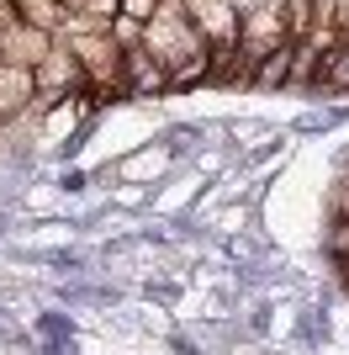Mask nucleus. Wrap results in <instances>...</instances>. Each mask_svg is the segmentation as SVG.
<instances>
[{
    "label": "nucleus",
    "mask_w": 349,
    "mask_h": 355,
    "mask_svg": "<svg viewBox=\"0 0 349 355\" xmlns=\"http://www.w3.org/2000/svg\"><path fill=\"white\" fill-rule=\"evenodd\" d=\"M228 6H233V11H238V16H254V11H260V6H265V0H228Z\"/></svg>",
    "instance_id": "obj_13"
},
{
    "label": "nucleus",
    "mask_w": 349,
    "mask_h": 355,
    "mask_svg": "<svg viewBox=\"0 0 349 355\" xmlns=\"http://www.w3.org/2000/svg\"><path fill=\"white\" fill-rule=\"evenodd\" d=\"M312 90H334V96H344V90H349V37L328 53V64L318 69V85H312Z\"/></svg>",
    "instance_id": "obj_8"
},
{
    "label": "nucleus",
    "mask_w": 349,
    "mask_h": 355,
    "mask_svg": "<svg viewBox=\"0 0 349 355\" xmlns=\"http://www.w3.org/2000/svg\"><path fill=\"white\" fill-rule=\"evenodd\" d=\"M122 80H127V96H164V90H170V69H164L148 48L122 53Z\"/></svg>",
    "instance_id": "obj_6"
},
{
    "label": "nucleus",
    "mask_w": 349,
    "mask_h": 355,
    "mask_svg": "<svg viewBox=\"0 0 349 355\" xmlns=\"http://www.w3.org/2000/svg\"><path fill=\"white\" fill-rule=\"evenodd\" d=\"M186 11H190V21H196V32L212 43L217 59H233V53H238V27H244V16L233 11L228 0H186Z\"/></svg>",
    "instance_id": "obj_3"
},
{
    "label": "nucleus",
    "mask_w": 349,
    "mask_h": 355,
    "mask_svg": "<svg viewBox=\"0 0 349 355\" xmlns=\"http://www.w3.org/2000/svg\"><path fill=\"white\" fill-rule=\"evenodd\" d=\"M53 48H58V32H43V27H32V21H16V27L0 37V59L37 69V64H43Z\"/></svg>",
    "instance_id": "obj_5"
},
{
    "label": "nucleus",
    "mask_w": 349,
    "mask_h": 355,
    "mask_svg": "<svg viewBox=\"0 0 349 355\" xmlns=\"http://www.w3.org/2000/svg\"><path fill=\"white\" fill-rule=\"evenodd\" d=\"M27 101H37V74L27 64H6L0 59V117L27 112Z\"/></svg>",
    "instance_id": "obj_7"
},
{
    "label": "nucleus",
    "mask_w": 349,
    "mask_h": 355,
    "mask_svg": "<svg viewBox=\"0 0 349 355\" xmlns=\"http://www.w3.org/2000/svg\"><path fill=\"white\" fill-rule=\"evenodd\" d=\"M154 11H159V0H122V16H138V21H154Z\"/></svg>",
    "instance_id": "obj_12"
},
{
    "label": "nucleus",
    "mask_w": 349,
    "mask_h": 355,
    "mask_svg": "<svg viewBox=\"0 0 349 355\" xmlns=\"http://www.w3.org/2000/svg\"><path fill=\"white\" fill-rule=\"evenodd\" d=\"M0 122H6V117H0Z\"/></svg>",
    "instance_id": "obj_14"
},
{
    "label": "nucleus",
    "mask_w": 349,
    "mask_h": 355,
    "mask_svg": "<svg viewBox=\"0 0 349 355\" xmlns=\"http://www.w3.org/2000/svg\"><path fill=\"white\" fill-rule=\"evenodd\" d=\"M32 74H37V96H53V101H64V96H85V90H90L85 69H80V59H74L69 48H53ZM53 101H48V106H53Z\"/></svg>",
    "instance_id": "obj_4"
},
{
    "label": "nucleus",
    "mask_w": 349,
    "mask_h": 355,
    "mask_svg": "<svg viewBox=\"0 0 349 355\" xmlns=\"http://www.w3.org/2000/svg\"><path fill=\"white\" fill-rule=\"evenodd\" d=\"M16 11L43 32H64V0H16Z\"/></svg>",
    "instance_id": "obj_9"
},
{
    "label": "nucleus",
    "mask_w": 349,
    "mask_h": 355,
    "mask_svg": "<svg viewBox=\"0 0 349 355\" xmlns=\"http://www.w3.org/2000/svg\"><path fill=\"white\" fill-rule=\"evenodd\" d=\"M143 48H148V53H154L170 74L186 69V64H217L212 43H206L202 32H196V21H190L186 0H159L154 21L143 27Z\"/></svg>",
    "instance_id": "obj_1"
},
{
    "label": "nucleus",
    "mask_w": 349,
    "mask_h": 355,
    "mask_svg": "<svg viewBox=\"0 0 349 355\" xmlns=\"http://www.w3.org/2000/svg\"><path fill=\"white\" fill-rule=\"evenodd\" d=\"M111 37H116L122 53H132V48H143V21H138V16H116V21H111Z\"/></svg>",
    "instance_id": "obj_11"
},
{
    "label": "nucleus",
    "mask_w": 349,
    "mask_h": 355,
    "mask_svg": "<svg viewBox=\"0 0 349 355\" xmlns=\"http://www.w3.org/2000/svg\"><path fill=\"white\" fill-rule=\"evenodd\" d=\"M69 53L80 59L90 80V96H127V80H122V48H116L111 32H69Z\"/></svg>",
    "instance_id": "obj_2"
},
{
    "label": "nucleus",
    "mask_w": 349,
    "mask_h": 355,
    "mask_svg": "<svg viewBox=\"0 0 349 355\" xmlns=\"http://www.w3.org/2000/svg\"><path fill=\"white\" fill-rule=\"evenodd\" d=\"M64 16H90V21L111 27L116 16H122V0H64Z\"/></svg>",
    "instance_id": "obj_10"
}]
</instances>
